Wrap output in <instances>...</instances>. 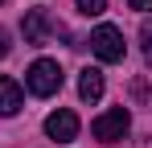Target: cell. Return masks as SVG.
<instances>
[{
	"mask_svg": "<svg viewBox=\"0 0 152 148\" xmlns=\"http://www.w3.org/2000/svg\"><path fill=\"white\" fill-rule=\"evenodd\" d=\"M78 12H86V17H99V12H107V0H78Z\"/></svg>",
	"mask_w": 152,
	"mask_h": 148,
	"instance_id": "9",
	"label": "cell"
},
{
	"mask_svg": "<svg viewBox=\"0 0 152 148\" xmlns=\"http://www.w3.org/2000/svg\"><path fill=\"white\" fill-rule=\"evenodd\" d=\"M91 49H95L99 62H124V53H127L124 33H119L115 25H99V29L91 33Z\"/></svg>",
	"mask_w": 152,
	"mask_h": 148,
	"instance_id": "3",
	"label": "cell"
},
{
	"mask_svg": "<svg viewBox=\"0 0 152 148\" xmlns=\"http://www.w3.org/2000/svg\"><path fill=\"white\" fill-rule=\"evenodd\" d=\"M127 4H132L136 12H152V0H127Z\"/></svg>",
	"mask_w": 152,
	"mask_h": 148,
	"instance_id": "10",
	"label": "cell"
},
{
	"mask_svg": "<svg viewBox=\"0 0 152 148\" xmlns=\"http://www.w3.org/2000/svg\"><path fill=\"white\" fill-rule=\"evenodd\" d=\"M21 33H25L29 45H50V37H53V17L45 12V8H29L25 21H21Z\"/></svg>",
	"mask_w": 152,
	"mask_h": 148,
	"instance_id": "4",
	"label": "cell"
},
{
	"mask_svg": "<svg viewBox=\"0 0 152 148\" xmlns=\"http://www.w3.org/2000/svg\"><path fill=\"white\" fill-rule=\"evenodd\" d=\"M0 4H4V0H0Z\"/></svg>",
	"mask_w": 152,
	"mask_h": 148,
	"instance_id": "11",
	"label": "cell"
},
{
	"mask_svg": "<svg viewBox=\"0 0 152 148\" xmlns=\"http://www.w3.org/2000/svg\"><path fill=\"white\" fill-rule=\"evenodd\" d=\"M140 41H144V62L152 66V21L140 25Z\"/></svg>",
	"mask_w": 152,
	"mask_h": 148,
	"instance_id": "8",
	"label": "cell"
},
{
	"mask_svg": "<svg viewBox=\"0 0 152 148\" xmlns=\"http://www.w3.org/2000/svg\"><path fill=\"white\" fill-rule=\"evenodd\" d=\"M21 103H25V91H21L12 78H4V74H0V115H17V111H21Z\"/></svg>",
	"mask_w": 152,
	"mask_h": 148,
	"instance_id": "6",
	"label": "cell"
},
{
	"mask_svg": "<svg viewBox=\"0 0 152 148\" xmlns=\"http://www.w3.org/2000/svg\"><path fill=\"white\" fill-rule=\"evenodd\" d=\"M62 66L53 62V58H37L33 66H29V74H25V86L33 91L37 99H50V95H58L62 91Z\"/></svg>",
	"mask_w": 152,
	"mask_h": 148,
	"instance_id": "1",
	"label": "cell"
},
{
	"mask_svg": "<svg viewBox=\"0 0 152 148\" xmlns=\"http://www.w3.org/2000/svg\"><path fill=\"white\" fill-rule=\"evenodd\" d=\"M127 127H132V115H127V107H111V111H103L99 119L91 123V136L99 140V144H115V140H124Z\"/></svg>",
	"mask_w": 152,
	"mask_h": 148,
	"instance_id": "2",
	"label": "cell"
},
{
	"mask_svg": "<svg viewBox=\"0 0 152 148\" xmlns=\"http://www.w3.org/2000/svg\"><path fill=\"white\" fill-rule=\"evenodd\" d=\"M45 136L58 140V144H70V140L78 136V115L66 111V107H58L53 115H45Z\"/></svg>",
	"mask_w": 152,
	"mask_h": 148,
	"instance_id": "5",
	"label": "cell"
},
{
	"mask_svg": "<svg viewBox=\"0 0 152 148\" xmlns=\"http://www.w3.org/2000/svg\"><path fill=\"white\" fill-rule=\"evenodd\" d=\"M78 95L86 99V103H99V99H103V70L86 66V70L78 74Z\"/></svg>",
	"mask_w": 152,
	"mask_h": 148,
	"instance_id": "7",
	"label": "cell"
}]
</instances>
